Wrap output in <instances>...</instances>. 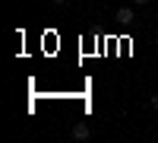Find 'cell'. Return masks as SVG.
Instances as JSON below:
<instances>
[{"instance_id": "cell-5", "label": "cell", "mask_w": 158, "mask_h": 143, "mask_svg": "<svg viewBox=\"0 0 158 143\" xmlns=\"http://www.w3.org/2000/svg\"><path fill=\"white\" fill-rule=\"evenodd\" d=\"M133 3H136V7H142V3H149V0H133Z\"/></svg>"}, {"instance_id": "cell-2", "label": "cell", "mask_w": 158, "mask_h": 143, "mask_svg": "<svg viewBox=\"0 0 158 143\" xmlns=\"http://www.w3.org/2000/svg\"><path fill=\"white\" fill-rule=\"evenodd\" d=\"M117 22H120V25H133V22H136L133 7H120V10H117Z\"/></svg>"}, {"instance_id": "cell-1", "label": "cell", "mask_w": 158, "mask_h": 143, "mask_svg": "<svg viewBox=\"0 0 158 143\" xmlns=\"http://www.w3.org/2000/svg\"><path fill=\"white\" fill-rule=\"evenodd\" d=\"M70 134H73V140H89V137H92V127H89L85 121H76Z\"/></svg>"}, {"instance_id": "cell-4", "label": "cell", "mask_w": 158, "mask_h": 143, "mask_svg": "<svg viewBox=\"0 0 158 143\" xmlns=\"http://www.w3.org/2000/svg\"><path fill=\"white\" fill-rule=\"evenodd\" d=\"M70 3V0H54V7H67Z\"/></svg>"}, {"instance_id": "cell-3", "label": "cell", "mask_w": 158, "mask_h": 143, "mask_svg": "<svg viewBox=\"0 0 158 143\" xmlns=\"http://www.w3.org/2000/svg\"><path fill=\"white\" fill-rule=\"evenodd\" d=\"M149 108H152V111H158V92H152V96H149Z\"/></svg>"}]
</instances>
